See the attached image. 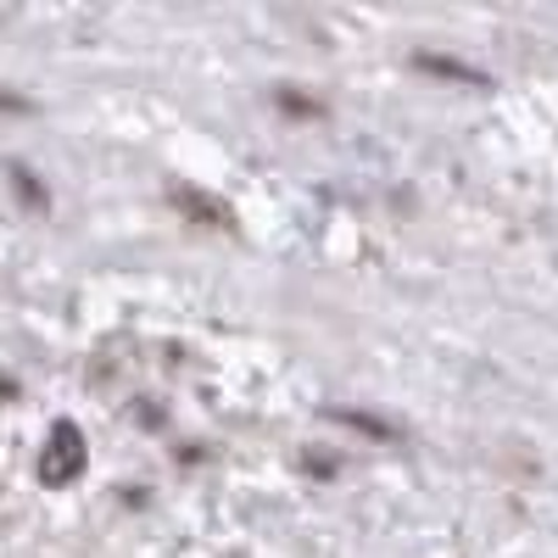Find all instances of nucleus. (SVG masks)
<instances>
[{
	"mask_svg": "<svg viewBox=\"0 0 558 558\" xmlns=\"http://www.w3.org/2000/svg\"><path fill=\"white\" fill-rule=\"evenodd\" d=\"M0 112H23V101H12V96H0Z\"/></svg>",
	"mask_w": 558,
	"mask_h": 558,
	"instance_id": "f257e3e1",
	"label": "nucleus"
}]
</instances>
